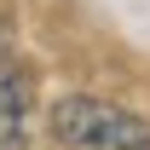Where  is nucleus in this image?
Returning <instances> with one entry per match:
<instances>
[{
	"label": "nucleus",
	"instance_id": "f257e3e1",
	"mask_svg": "<svg viewBox=\"0 0 150 150\" xmlns=\"http://www.w3.org/2000/svg\"><path fill=\"white\" fill-rule=\"evenodd\" d=\"M46 127H52V139L64 150H150V127L133 110L87 98V93L58 98L52 115H46Z\"/></svg>",
	"mask_w": 150,
	"mask_h": 150
},
{
	"label": "nucleus",
	"instance_id": "f03ea898",
	"mask_svg": "<svg viewBox=\"0 0 150 150\" xmlns=\"http://www.w3.org/2000/svg\"><path fill=\"white\" fill-rule=\"evenodd\" d=\"M29 144V69L0 52V150Z\"/></svg>",
	"mask_w": 150,
	"mask_h": 150
}]
</instances>
